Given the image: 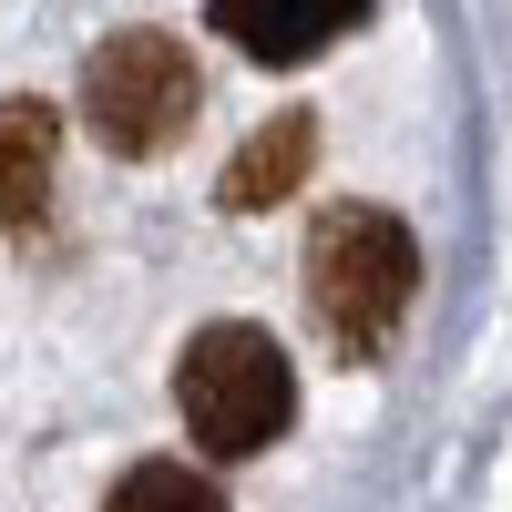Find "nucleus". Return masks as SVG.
Segmentation results:
<instances>
[{"label": "nucleus", "mask_w": 512, "mask_h": 512, "mask_svg": "<svg viewBox=\"0 0 512 512\" xmlns=\"http://www.w3.org/2000/svg\"><path fill=\"white\" fill-rule=\"evenodd\" d=\"M175 410H185V441L205 461H256L267 441H287L297 420V369L277 349V328L256 318H205L175 359Z\"/></svg>", "instance_id": "1"}, {"label": "nucleus", "mask_w": 512, "mask_h": 512, "mask_svg": "<svg viewBox=\"0 0 512 512\" xmlns=\"http://www.w3.org/2000/svg\"><path fill=\"white\" fill-rule=\"evenodd\" d=\"M410 287H420V246L390 205H328L308 226V308H318L338 359L390 349L410 318Z\"/></svg>", "instance_id": "2"}, {"label": "nucleus", "mask_w": 512, "mask_h": 512, "mask_svg": "<svg viewBox=\"0 0 512 512\" xmlns=\"http://www.w3.org/2000/svg\"><path fill=\"white\" fill-rule=\"evenodd\" d=\"M205 113V72L175 31H113L93 41V62H82V123H93V144L123 154V164H154L195 134Z\"/></svg>", "instance_id": "3"}, {"label": "nucleus", "mask_w": 512, "mask_h": 512, "mask_svg": "<svg viewBox=\"0 0 512 512\" xmlns=\"http://www.w3.org/2000/svg\"><path fill=\"white\" fill-rule=\"evenodd\" d=\"M205 21H216L256 72H297V62L338 52V41L369 21V0H205Z\"/></svg>", "instance_id": "4"}, {"label": "nucleus", "mask_w": 512, "mask_h": 512, "mask_svg": "<svg viewBox=\"0 0 512 512\" xmlns=\"http://www.w3.org/2000/svg\"><path fill=\"white\" fill-rule=\"evenodd\" d=\"M52 175H62V113L41 93H11L0 103V236H41Z\"/></svg>", "instance_id": "5"}, {"label": "nucleus", "mask_w": 512, "mask_h": 512, "mask_svg": "<svg viewBox=\"0 0 512 512\" xmlns=\"http://www.w3.org/2000/svg\"><path fill=\"white\" fill-rule=\"evenodd\" d=\"M308 164H318V113H267L236 144V164L216 175V205L226 216H267V205H287L308 185Z\"/></svg>", "instance_id": "6"}, {"label": "nucleus", "mask_w": 512, "mask_h": 512, "mask_svg": "<svg viewBox=\"0 0 512 512\" xmlns=\"http://www.w3.org/2000/svg\"><path fill=\"white\" fill-rule=\"evenodd\" d=\"M103 512H226V492L195 472V461H134L113 492H103Z\"/></svg>", "instance_id": "7"}]
</instances>
